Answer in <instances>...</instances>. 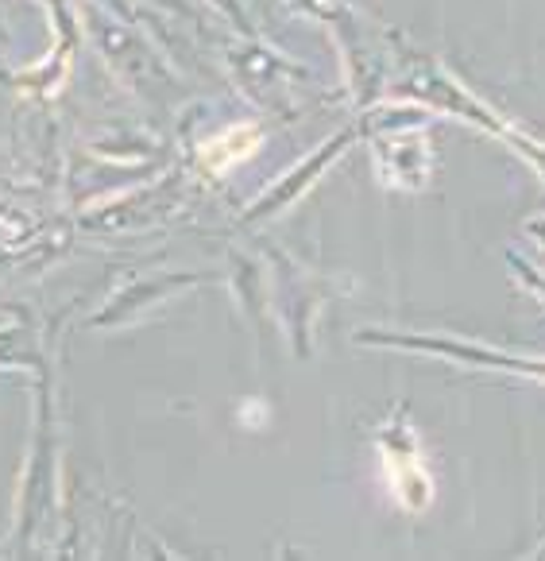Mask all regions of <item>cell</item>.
<instances>
[{
    "instance_id": "6da1fadb",
    "label": "cell",
    "mask_w": 545,
    "mask_h": 561,
    "mask_svg": "<svg viewBox=\"0 0 545 561\" xmlns=\"http://www.w3.org/2000/svg\"><path fill=\"white\" fill-rule=\"evenodd\" d=\"M259 140H263L259 128H252V124H236V128L213 136V140L201 148V163H205L209 175H225L229 167H236L240 159H248V155L259 148Z\"/></svg>"
},
{
    "instance_id": "7a4b0ae2",
    "label": "cell",
    "mask_w": 545,
    "mask_h": 561,
    "mask_svg": "<svg viewBox=\"0 0 545 561\" xmlns=\"http://www.w3.org/2000/svg\"><path fill=\"white\" fill-rule=\"evenodd\" d=\"M387 469H391V484H395V496H399L410 511H422L426 503H430V492H433V484H430V476H426V469L414 461V457H391L387 453Z\"/></svg>"
}]
</instances>
